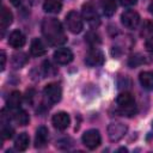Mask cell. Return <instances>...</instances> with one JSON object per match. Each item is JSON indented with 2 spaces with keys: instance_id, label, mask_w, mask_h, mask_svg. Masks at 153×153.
Here are the masks:
<instances>
[{
  "instance_id": "obj_1",
  "label": "cell",
  "mask_w": 153,
  "mask_h": 153,
  "mask_svg": "<svg viewBox=\"0 0 153 153\" xmlns=\"http://www.w3.org/2000/svg\"><path fill=\"white\" fill-rule=\"evenodd\" d=\"M42 33L45 38V41L54 47L62 45L67 42V37L65 33V30L62 27V24L59 19L54 17H48L42 20Z\"/></svg>"
},
{
  "instance_id": "obj_2",
  "label": "cell",
  "mask_w": 153,
  "mask_h": 153,
  "mask_svg": "<svg viewBox=\"0 0 153 153\" xmlns=\"http://www.w3.org/2000/svg\"><path fill=\"white\" fill-rule=\"evenodd\" d=\"M116 103L123 115L134 116L136 114V104H135V99H134L133 94H130L128 92H122L117 96Z\"/></svg>"
},
{
  "instance_id": "obj_3",
  "label": "cell",
  "mask_w": 153,
  "mask_h": 153,
  "mask_svg": "<svg viewBox=\"0 0 153 153\" xmlns=\"http://www.w3.org/2000/svg\"><path fill=\"white\" fill-rule=\"evenodd\" d=\"M65 23H66L67 29L72 33H80L84 29L82 17L76 11H69L65 18Z\"/></svg>"
},
{
  "instance_id": "obj_4",
  "label": "cell",
  "mask_w": 153,
  "mask_h": 153,
  "mask_svg": "<svg viewBox=\"0 0 153 153\" xmlns=\"http://www.w3.org/2000/svg\"><path fill=\"white\" fill-rule=\"evenodd\" d=\"M82 143L88 148V149H94L97 148L100 142H102V136L97 129H88L82 134Z\"/></svg>"
},
{
  "instance_id": "obj_5",
  "label": "cell",
  "mask_w": 153,
  "mask_h": 153,
  "mask_svg": "<svg viewBox=\"0 0 153 153\" xmlns=\"http://www.w3.org/2000/svg\"><path fill=\"white\" fill-rule=\"evenodd\" d=\"M81 17L85 19L91 26H98L99 25V16L94 8V6L91 2H86L82 5L81 10Z\"/></svg>"
},
{
  "instance_id": "obj_6",
  "label": "cell",
  "mask_w": 153,
  "mask_h": 153,
  "mask_svg": "<svg viewBox=\"0 0 153 153\" xmlns=\"http://www.w3.org/2000/svg\"><path fill=\"white\" fill-rule=\"evenodd\" d=\"M43 93H44L45 99H47L50 104L59 103V102L61 100V97H62V90H61L60 85H59V84H55V82L48 84V85L44 87Z\"/></svg>"
},
{
  "instance_id": "obj_7",
  "label": "cell",
  "mask_w": 153,
  "mask_h": 153,
  "mask_svg": "<svg viewBox=\"0 0 153 153\" xmlns=\"http://www.w3.org/2000/svg\"><path fill=\"white\" fill-rule=\"evenodd\" d=\"M128 130V127L122 122H112L108 127V136L111 141H118L121 140Z\"/></svg>"
},
{
  "instance_id": "obj_8",
  "label": "cell",
  "mask_w": 153,
  "mask_h": 153,
  "mask_svg": "<svg viewBox=\"0 0 153 153\" xmlns=\"http://www.w3.org/2000/svg\"><path fill=\"white\" fill-rule=\"evenodd\" d=\"M121 22L127 29H135L140 23V16L134 10H127L122 13Z\"/></svg>"
},
{
  "instance_id": "obj_9",
  "label": "cell",
  "mask_w": 153,
  "mask_h": 153,
  "mask_svg": "<svg viewBox=\"0 0 153 153\" xmlns=\"http://www.w3.org/2000/svg\"><path fill=\"white\" fill-rule=\"evenodd\" d=\"M103 62H104V55H103V53L99 49L92 48L86 54L85 63L88 67H98V66H102Z\"/></svg>"
},
{
  "instance_id": "obj_10",
  "label": "cell",
  "mask_w": 153,
  "mask_h": 153,
  "mask_svg": "<svg viewBox=\"0 0 153 153\" xmlns=\"http://www.w3.org/2000/svg\"><path fill=\"white\" fill-rule=\"evenodd\" d=\"M73 57H74V55H73L72 50L68 48H65V47L59 48L54 51V60L59 65H68L69 62L73 61Z\"/></svg>"
},
{
  "instance_id": "obj_11",
  "label": "cell",
  "mask_w": 153,
  "mask_h": 153,
  "mask_svg": "<svg viewBox=\"0 0 153 153\" xmlns=\"http://www.w3.org/2000/svg\"><path fill=\"white\" fill-rule=\"evenodd\" d=\"M51 123L53 126L59 129V130H63L66 128H68L69 123H71V118H69V115L67 112H63V111H60V112H56L53 118H51Z\"/></svg>"
},
{
  "instance_id": "obj_12",
  "label": "cell",
  "mask_w": 153,
  "mask_h": 153,
  "mask_svg": "<svg viewBox=\"0 0 153 153\" xmlns=\"http://www.w3.org/2000/svg\"><path fill=\"white\" fill-rule=\"evenodd\" d=\"M49 140V130L47 127L41 126L38 127V129L36 130V135H35V147L36 148H42L44 146H47Z\"/></svg>"
},
{
  "instance_id": "obj_13",
  "label": "cell",
  "mask_w": 153,
  "mask_h": 153,
  "mask_svg": "<svg viewBox=\"0 0 153 153\" xmlns=\"http://www.w3.org/2000/svg\"><path fill=\"white\" fill-rule=\"evenodd\" d=\"M26 39H25V36L23 35L22 31L19 30H14L10 33V37H8V44L16 49L18 48H22L24 44H25Z\"/></svg>"
},
{
  "instance_id": "obj_14",
  "label": "cell",
  "mask_w": 153,
  "mask_h": 153,
  "mask_svg": "<svg viewBox=\"0 0 153 153\" xmlns=\"http://www.w3.org/2000/svg\"><path fill=\"white\" fill-rule=\"evenodd\" d=\"M139 81L145 90L152 91L153 90V72H149V71L141 72L139 75Z\"/></svg>"
},
{
  "instance_id": "obj_15",
  "label": "cell",
  "mask_w": 153,
  "mask_h": 153,
  "mask_svg": "<svg viewBox=\"0 0 153 153\" xmlns=\"http://www.w3.org/2000/svg\"><path fill=\"white\" fill-rule=\"evenodd\" d=\"M30 53L33 56H42L47 53V48L39 38H33L30 45Z\"/></svg>"
},
{
  "instance_id": "obj_16",
  "label": "cell",
  "mask_w": 153,
  "mask_h": 153,
  "mask_svg": "<svg viewBox=\"0 0 153 153\" xmlns=\"http://www.w3.org/2000/svg\"><path fill=\"white\" fill-rule=\"evenodd\" d=\"M12 22H13L12 12H11L10 10H7L6 7H2V11H1V19H0V27H1L2 35H4L5 30L12 24Z\"/></svg>"
},
{
  "instance_id": "obj_17",
  "label": "cell",
  "mask_w": 153,
  "mask_h": 153,
  "mask_svg": "<svg viewBox=\"0 0 153 153\" xmlns=\"http://www.w3.org/2000/svg\"><path fill=\"white\" fill-rule=\"evenodd\" d=\"M61 8H62V4L59 0H44L43 2V10L47 13L56 14L61 11Z\"/></svg>"
},
{
  "instance_id": "obj_18",
  "label": "cell",
  "mask_w": 153,
  "mask_h": 153,
  "mask_svg": "<svg viewBox=\"0 0 153 153\" xmlns=\"http://www.w3.org/2000/svg\"><path fill=\"white\" fill-rule=\"evenodd\" d=\"M27 62V55L25 53H16L11 57V65L14 69H19L23 66H25Z\"/></svg>"
},
{
  "instance_id": "obj_19",
  "label": "cell",
  "mask_w": 153,
  "mask_h": 153,
  "mask_svg": "<svg viewBox=\"0 0 153 153\" xmlns=\"http://www.w3.org/2000/svg\"><path fill=\"white\" fill-rule=\"evenodd\" d=\"M29 143H30V137H29V135H27L26 133H20V134L16 137V140H14V148H16L17 151L23 152V151H25V149L29 147Z\"/></svg>"
},
{
  "instance_id": "obj_20",
  "label": "cell",
  "mask_w": 153,
  "mask_h": 153,
  "mask_svg": "<svg viewBox=\"0 0 153 153\" xmlns=\"http://www.w3.org/2000/svg\"><path fill=\"white\" fill-rule=\"evenodd\" d=\"M20 103H22V94L19 91H13L7 98V108L8 109L17 110V109H19Z\"/></svg>"
},
{
  "instance_id": "obj_21",
  "label": "cell",
  "mask_w": 153,
  "mask_h": 153,
  "mask_svg": "<svg viewBox=\"0 0 153 153\" xmlns=\"http://www.w3.org/2000/svg\"><path fill=\"white\" fill-rule=\"evenodd\" d=\"M12 118L14 120V122L19 126H26L29 122H30V117L27 115V112L25 110H22V109H17L16 112L12 114Z\"/></svg>"
},
{
  "instance_id": "obj_22",
  "label": "cell",
  "mask_w": 153,
  "mask_h": 153,
  "mask_svg": "<svg viewBox=\"0 0 153 153\" xmlns=\"http://www.w3.org/2000/svg\"><path fill=\"white\" fill-rule=\"evenodd\" d=\"M102 8L106 17H111L116 12V0H103Z\"/></svg>"
},
{
  "instance_id": "obj_23",
  "label": "cell",
  "mask_w": 153,
  "mask_h": 153,
  "mask_svg": "<svg viewBox=\"0 0 153 153\" xmlns=\"http://www.w3.org/2000/svg\"><path fill=\"white\" fill-rule=\"evenodd\" d=\"M142 63H146V57L141 54H134L128 59V66L130 68H135Z\"/></svg>"
},
{
  "instance_id": "obj_24",
  "label": "cell",
  "mask_w": 153,
  "mask_h": 153,
  "mask_svg": "<svg viewBox=\"0 0 153 153\" xmlns=\"http://www.w3.org/2000/svg\"><path fill=\"white\" fill-rule=\"evenodd\" d=\"M42 73L45 76H54L57 73V68L50 61H44L42 65Z\"/></svg>"
},
{
  "instance_id": "obj_25",
  "label": "cell",
  "mask_w": 153,
  "mask_h": 153,
  "mask_svg": "<svg viewBox=\"0 0 153 153\" xmlns=\"http://www.w3.org/2000/svg\"><path fill=\"white\" fill-rule=\"evenodd\" d=\"M14 134V130L12 127H10V124L2 122V127H1V137L4 140H7V139H11Z\"/></svg>"
},
{
  "instance_id": "obj_26",
  "label": "cell",
  "mask_w": 153,
  "mask_h": 153,
  "mask_svg": "<svg viewBox=\"0 0 153 153\" xmlns=\"http://www.w3.org/2000/svg\"><path fill=\"white\" fill-rule=\"evenodd\" d=\"M85 41L87 43H90L91 45H96V44H99L100 43V37L98 33H96L94 31H90L86 33L85 36Z\"/></svg>"
},
{
  "instance_id": "obj_27",
  "label": "cell",
  "mask_w": 153,
  "mask_h": 153,
  "mask_svg": "<svg viewBox=\"0 0 153 153\" xmlns=\"http://www.w3.org/2000/svg\"><path fill=\"white\" fill-rule=\"evenodd\" d=\"M35 90H32V88H30V90H27L26 91V96H25V98H26V102L27 103H30V104H32L33 103V98H35Z\"/></svg>"
},
{
  "instance_id": "obj_28",
  "label": "cell",
  "mask_w": 153,
  "mask_h": 153,
  "mask_svg": "<svg viewBox=\"0 0 153 153\" xmlns=\"http://www.w3.org/2000/svg\"><path fill=\"white\" fill-rule=\"evenodd\" d=\"M145 48H146L147 51L153 53V37H149V38L146 39V42H145Z\"/></svg>"
},
{
  "instance_id": "obj_29",
  "label": "cell",
  "mask_w": 153,
  "mask_h": 153,
  "mask_svg": "<svg viewBox=\"0 0 153 153\" xmlns=\"http://www.w3.org/2000/svg\"><path fill=\"white\" fill-rule=\"evenodd\" d=\"M118 1H120V4H121L122 6H127V7L134 6V5H136V2H137V0H118Z\"/></svg>"
},
{
  "instance_id": "obj_30",
  "label": "cell",
  "mask_w": 153,
  "mask_h": 153,
  "mask_svg": "<svg viewBox=\"0 0 153 153\" xmlns=\"http://www.w3.org/2000/svg\"><path fill=\"white\" fill-rule=\"evenodd\" d=\"M5 63H6V54L4 50H1V71L5 69Z\"/></svg>"
},
{
  "instance_id": "obj_31",
  "label": "cell",
  "mask_w": 153,
  "mask_h": 153,
  "mask_svg": "<svg viewBox=\"0 0 153 153\" xmlns=\"http://www.w3.org/2000/svg\"><path fill=\"white\" fill-rule=\"evenodd\" d=\"M146 29L148 32H153V20H149L146 23Z\"/></svg>"
},
{
  "instance_id": "obj_32",
  "label": "cell",
  "mask_w": 153,
  "mask_h": 153,
  "mask_svg": "<svg viewBox=\"0 0 153 153\" xmlns=\"http://www.w3.org/2000/svg\"><path fill=\"white\" fill-rule=\"evenodd\" d=\"M10 1H11V4H12L13 6H16V7L22 4V0H10Z\"/></svg>"
},
{
  "instance_id": "obj_33",
  "label": "cell",
  "mask_w": 153,
  "mask_h": 153,
  "mask_svg": "<svg viewBox=\"0 0 153 153\" xmlns=\"http://www.w3.org/2000/svg\"><path fill=\"white\" fill-rule=\"evenodd\" d=\"M148 11H149V13L153 16V1H152V2L148 5Z\"/></svg>"
},
{
  "instance_id": "obj_34",
  "label": "cell",
  "mask_w": 153,
  "mask_h": 153,
  "mask_svg": "<svg viewBox=\"0 0 153 153\" xmlns=\"http://www.w3.org/2000/svg\"><path fill=\"white\" fill-rule=\"evenodd\" d=\"M30 1H31L32 4H35V2H37V0H30Z\"/></svg>"
},
{
  "instance_id": "obj_35",
  "label": "cell",
  "mask_w": 153,
  "mask_h": 153,
  "mask_svg": "<svg viewBox=\"0 0 153 153\" xmlns=\"http://www.w3.org/2000/svg\"><path fill=\"white\" fill-rule=\"evenodd\" d=\"M152 127H153V122H152Z\"/></svg>"
}]
</instances>
